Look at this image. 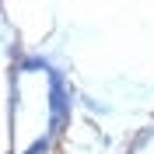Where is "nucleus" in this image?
<instances>
[{
  "label": "nucleus",
  "mask_w": 154,
  "mask_h": 154,
  "mask_svg": "<svg viewBox=\"0 0 154 154\" xmlns=\"http://www.w3.org/2000/svg\"><path fill=\"white\" fill-rule=\"evenodd\" d=\"M74 91L67 84V74L60 67H49V137L56 140L70 123V109H74Z\"/></svg>",
  "instance_id": "f257e3e1"
},
{
  "label": "nucleus",
  "mask_w": 154,
  "mask_h": 154,
  "mask_svg": "<svg viewBox=\"0 0 154 154\" xmlns=\"http://www.w3.org/2000/svg\"><path fill=\"white\" fill-rule=\"evenodd\" d=\"M49 63L46 56H38V53H18V63H14V70H25V74H35V70H46L49 74Z\"/></svg>",
  "instance_id": "f03ea898"
},
{
  "label": "nucleus",
  "mask_w": 154,
  "mask_h": 154,
  "mask_svg": "<svg viewBox=\"0 0 154 154\" xmlns=\"http://www.w3.org/2000/svg\"><path fill=\"white\" fill-rule=\"evenodd\" d=\"M77 98H81V105H84L88 112H95V116H109V112H112L109 102H98V98H91V95H77Z\"/></svg>",
  "instance_id": "7ed1b4c3"
},
{
  "label": "nucleus",
  "mask_w": 154,
  "mask_h": 154,
  "mask_svg": "<svg viewBox=\"0 0 154 154\" xmlns=\"http://www.w3.org/2000/svg\"><path fill=\"white\" fill-rule=\"evenodd\" d=\"M21 154H53V137H49V133H46V137H38L35 144H28Z\"/></svg>",
  "instance_id": "20e7f679"
}]
</instances>
